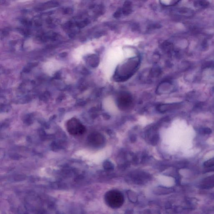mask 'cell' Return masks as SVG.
<instances>
[{"mask_svg":"<svg viewBox=\"0 0 214 214\" xmlns=\"http://www.w3.org/2000/svg\"><path fill=\"white\" fill-rule=\"evenodd\" d=\"M105 201L108 206L113 209H117L124 204V198L123 194L119 191L112 190L106 193Z\"/></svg>","mask_w":214,"mask_h":214,"instance_id":"cell-1","label":"cell"},{"mask_svg":"<svg viewBox=\"0 0 214 214\" xmlns=\"http://www.w3.org/2000/svg\"><path fill=\"white\" fill-rule=\"evenodd\" d=\"M67 129L69 133L73 136L82 135L86 131L84 125L76 118H72L67 121Z\"/></svg>","mask_w":214,"mask_h":214,"instance_id":"cell-2","label":"cell"},{"mask_svg":"<svg viewBox=\"0 0 214 214\" xmlns=\"http://www.w3.org/2000/svg\"><path fill=\"white\" fill-rule=\"evenodd\" d=\"M88 144L93 147H102L105 144V139L104 136L98 133H91L88 138Z\"/></svg>","mask_w":214,"mask_h":214,"instance_id":"cell-3","label":"cell"},{"mask_svg":"<svg viewBox=\"0 0 214 214\" xmlns=\"http://www.w3.org/2000/svg\"><path fill=\"white\" fill-rule=\"evenodd\" d=\"M201 187L204 189H209L214 187V175L207 177L202 181Z\"/></svg>","mask_w":214,"mask_h":214,"instance_id":"cell-4","label":"cell"},{"mask_svg":"<svg viewBox=\"0 0 214 214\" xmlns=\"http://www.w3.org/2000/svg\"><path fill=\"white\" fill-rule=\"evenodd\" d=\"M127 195L128 199L129 200L130 202H132V203H136L138 201V195L133 191H127Z\"/></svg>","mask_w":214,"mask_h":214,"instance_id":"cell-5","label":"cell"},{"mask_svg":"<svg viewBox=\"0 0 214 214\" xmlns=\"http://www.w3.org/2000/svg\"><path fill=\"white\" fill-rule=\"evenodd\" d=\"M122 12L125 15H129L131 13V3L130 2H125Z\"/></svg>","mask_w":214,"mask_h":214,"instance_id":"cell-6","label":"cell"},{"mask_svg":"<svg viewBox=\"0 0 214 214\" xmlns=\"http://www.w3.org/2000/svg\"><path fill=\"white\" fill-rule=\"evenodd\" d=\"M130 101L129 97L127 96L121 97L119 99V103L121 106L124 105L123 107H125V105H130Z\"/></svg>","mask_w":214,"mask_h":214,"instance_id":"cell-7","label":"cell"},{"mask_svg":"<svg viewBox=\"0 0 214 214\" xmlns=\"http://www.w3.org/2000/svg\"><path fill=\"white\" fill-rule=\"evenodd\" d=\"M103 167L104 169L107 171L112 170L114 168L113 164L108 160H105L103 163Z\"/></svg>","mask_w":214,"mask_h":214,"instance_id":"cell-8","label":"cell"},{"mask_svg":"<svg viewBox=\"0 0 214 214\" xmlns=\"http://www.w3.org/2000/svg\"><path fill=\"white\" fill-rule=\"evenodd\" d=\"M204 166L207 168L211 167L214 166V157L204 162Z\"/></svg>","mask_w":214,"mask_h":214,"instance_id":"cell-9","label":"cell"},{"mask_svg":"<svg viewBox=\"0 0 214 214\" xmlns=\"http://www.w3.org/2000/svg\"><path fill=\"white\" fill-rule=\"evenodd\" d=\"M200 131V133L203 134H210L212 133V130L208 128L201 129Z\"/></svg>","mask_w":214,"mask_h":214,"instance_id":"cell-10","label":"cell"},{"mask_svg":"<svg viewBox=\"0 0 214 214\" xmlns=\"http://www.w3.org/2000/svg\"><path fill=\"white\" fill-rule=\"evenodd\" d=\"M203 68H209V67H214V62H207L204 64V65L202 66Z\"/></svg>","mask_w":214,"mask_h":214,"instance_id":"cell-11","label":"cell"},{"mask_svg":"<svg viewBox=\"0 0 214 214\" xmlns=\"http://www.w3.org/2000/svg\"><path fill=\"white\" fill-rule=\"evenodd\" d=\"M121 14V12L120 10H117L116 11L115 14V17H120Z\"/></svg>","mask_w":214,"mask_h":214,"instance_id":"cell-12","label":"cell"}]
</instances>
